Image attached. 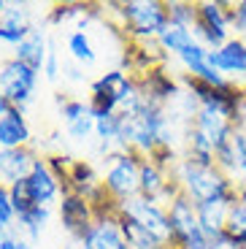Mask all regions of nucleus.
<instances>
[{
	"label": "nucleus",
	"mask_w": 246,
	"mask_h": 249,
	"mask_svg": "<svg viewBox=\"0 0 246 249\" xmlns=\"http://www.w3.org/2000/svg\"><path fill=\"white\" fill-rule=\"evenodd\" d=\"M138 87H141V95L149 106H157V108H168L173 100L178 98L181 92V81L173 79L165 68H152L146 71L143 76H136Z\"/></svg>",
	"instance_id": "0eeeda50"
},
{
	"label": "nucleus",
	"mask_w": 246,
	"mask_h": 249,
	"mask_svg": "<svg viewBox=\"0 0 246 249\" xmlns=\"http://www.w3.org/2000/svg\"><path fill=\"white\" fill-rule=\"evenodd\" d=\"M11 108H14V106H11V100H8L6 95H3V89H0V117H6Z\"/></svg>",
	"instance_id": "a19ab883"
},
{
	"label": "nucleus",
	"mask_w": 246,
	"mask_h": 249,
	"mask_svg": "<svg viewBox=\"0 0 246 249\" xmlns=\"http://www.w3.org/2000/svg\"><path fill=\"white\" fill-rule=\"evenodd\" d=\"M168 219H171V231H173V247H178L184 238H190L192 233L200 231V225H197V206L184 193L168 203Z\"/></svg>",
	"instance_id": "f8f14e48"
},
{
	"label": "nucleus",
	"mask_w": 246,
	"mask_h": 249,
	"mask_svg": "<svg viewBox=\"0 0 246 249\" xmlns=\"http://www.w3.org/2000/svg\"><path fill=\"white\" fill-rule=\"evenodd\" d=\"M192 127L203 133V136L214 143V149L225 146V143L230 141V136H233V130H235L233 119L222 117V114H216V111H209V108H197L195 119H192Z\"/></svg>",
	"instance_id": "f3484780"
},
{
	"label": "nucleus",
	"mask_w": 246,
	"mask_h": 249,
	"mask_svg": "<svg viewBox=\"0 0 246 249\" xmlns=\"http://www.w3.org/2000/svg\"><path fill=\"white\" fill-rule=\"evenodd\" d=\"M209 249H238V247H235V244L230 241L228 236H225L222 241H211V247H209Z\"/></svg>",
	"instance_id": "ea45409f"
},
{
	"label": "nucleus",
	"mask_w": 246,
	"mask_h": 249,
	"mask_svg": "<svg viewBox=\"0 0 246 249\" xmlns=\"http://www.w3.org/2000/svg\"><path fill=\"white\" fill-rule=\"evenodd\" d=\"M119 228H122L130 249H165V244L157 241L143 225H138L136 219L127 217V214H119Z\"/></svg>",
	"instance_id": "aec40b11"
},
{
	"label": "nucleus",
	"mask_w": 246,
	"mask_h": 249,
	"mask_svg": "<svg viewBox=\"0 0 246 249\" xmlns=\"http://www.w3.org/2000/svg\"><path fill=\"white\" fill-rule=\"evenodd\" d=\"M19 249H38V247L33 241H27L25 236H19Z\"/></svg>",
	"instance_id": "37998d69"
},
{
	"label": "nucleus",
	"mask_w": 246,
	"mask_h": 249,
	"mask_svg": "<svg viewBox=\"0 0 246 249\" xmlns=\"http://www.w3.org/2000/svg\"><path fill=\"white\" fill-rule=\"evenodd\" d=\"M0 25H6V27H14V30H30L33 27V14L30 8L25 6V3H8L6 14L0 17Z\"/></svg>",
	"instance_id": "a878e982"
},
{
	"label": "nucleus",
	"mask_w": 246,
	"mask_h": 249,
	"mask_svg": "<svg viewBox=\"0 0 246 249\" xmlns=\"http://www.w3.org/2000/svg\"><path fill=\"white\" fill-rule=\"evenodd\" d=\"M195 41H197V38H195V33H192L190 27L173 25V22H168L165 30L160 33V38H157L160 49L165 52V54H173V57H178L190 44H195Z\"/></svg>",
	"instance_id": "412c9836"
},
{
	"label": "nucleus",
	"mask_w": 246,
	"mask_h": 249,
	"mask_svg": "<svg viewBox=\"0 0 246 249\" xmlns=\"http://www.w3.org/2000/svg\"><path fill=\"white\" fill-rule=\"evenodd\" d=\"M230 11H233V3L203 0V3H197V22H195V27L209 30V33H216V36H225V38H233Z\"/></svg>",
	"instance_id": "4468645a"
},
{
	"label": "nucleus",
	"mask_w": 246,
	"mask_h": 249,
	"mask_svg": "<svg viewBox=\"0 0 246 249\" xmlns=\"http://www.w3.org/2000/svg\"><path fill=\"white\" fill-rule=\"evenodd\" d=\"M87 249H130L122 228H119V214H100L89 225V231L79 238Z\"/></svg>",
	"instance_id": "9d476101"
},
{
	"label": "nucleus",
	"mask_w": 246,
	"mask_h": 249,
	"mask_svg": "<svg viewBox=\"0 0 246 249\" xmlns=\"http://www.w3.org/2000/svg\"><path fill=\"white\" fill-rule=\"evenodd\" d=\"M6 236H8V231H3V228H0V247H3V241H6Z\"/></svg>",
	"instance_id": "49530a36"
},
{
	"label": "nucleus",
	"mask_w": 246,
	"mask_h": 249,
	"mask_svg": "<svg viewBox=\"0 0 246 249\" xmlns=\"http://www.w3.org/2000/svg\"><path fill=\"white\" fill-rule=\"evenodd\" d=\"M171 179L195 203H203V200H228V203H235L238 200V187L216 165H203V162L192 160L187 155L176 160V165L171 171Z\"/></svg>",
	"instance_id": "f257e3e1"
},
{
	"label": "nucleus",
	"mask_w": 246,
	"mask_h": 249,
	"mask_svg": "<svg viewBox=\"0 0 246 249\" xmlns=\"http://www.w3.org/2000/svg\"><path fill=\"white\" fill-rule=\"evenodd\" d=\"M0 62H3V60H0Z\"/></svg>",
	"instance_id": "09e8293b"
},
{
	"label": "nucleus",
	"mask_w": 246,
	"mask_h": 249,
	"mask_svg": "<svg viewBox=\"0 0 246 249\" xmlns=\"http://www.w3.org/2000/svg\"><path fill=\"white\" fill-rule=\"evenodd\" d=\"M62 249H87V247H84V241H79V238H68V244H65Z\"/></svg>",
	"instance_id": "79ce46f5"
},
{
	"label": "nucleus",
	"mask_w": 246,
	"mask_h": 249,
	"mask_svg": "<svg viewBox=\"0 0 246 249\" xmlns=\"http://www.w3.org/2000/svg\"><path fill=\"white\" fill-rule=\"evenodd\" d=\"M238 200H241V203H246V184L238 187Z\"/></svg>",
	"instance_id": "c03bdc74"
},
{
	"label": "nucleus",
	"mask_w": 246,
	"mask_h": 249,
	"mask_svg": "<svg viewBox=\"0 0 246 249\" xmlns=\"http://www.w3.org/2000/svg\"><path fill=\"white\" fill-rule=\"evenodd\" d=\"M241 231H246V203L235 200V203H230L228 228H225V233H228V236H233V233H241Z\"/></svg>",
	"instance_id": "7c9ffc66"
},
{
	"label": "nucleus",
	"mask_w": 246,
	"mask_h": 249,
	"mask_svg": "<svg viewBox=\"0 0 246 249\" xmlns=\"http://www.w3.org/2000/svg\"><path fill=\"white\" fill-rule=\"evenodd\" d=\"M214 162L235 187H244L246 184V136L244 133L233 130L230 141L216 149Z\"/></svg>",
	"instance_id": "1a4fd4ad"
},
{
	"label": "nucleus",
	"mask_w": 246,
	"mask_h": 249,
	"mask_svg": "<svg viewBox=\"0 0 246 249\" xmlns=\"http://www.w3.org/2000/svg\"><path fill=\"white\" fill-rule=\"evenodd\" d=\"M119 214L133 217L157 241H162L165 247H173V231H171V219H168V206L157 203L154 198H146V195H136V198L119 203Z\"/></svg>",
	"instance_id": "39448f33"
},
{
	"label": "nucleus",
	"mask_w": 246,
	"mask_h": 249,
	"mask_svg": "<svg viewBox=\"0 0 246 249\" xmlns=\"http://www.w3.org/2000/svg\"><path fill=\"white\" fill-rule=\"evenodd\" d=\"M57 106H60V114L65 119V127L73 122H79L81 117L89 114V100H79V98H65V95H57Z\"/></svg>",
	"instance_id": "bb28decb"
},
{
	"label": "nucleus",
	"mask_w": 246,
	"mask_h": 249,
	"mask_svg": "<svg viewBox=\"0 0 246 249\" xmlns=\"http://www.w3.org/2000/svg\"><path fill=\"white\" fill-rule=\"evenodd\" d=\"M165 249H178V247H165Z\"/></svg>",
	"instance_id": "de8ad7c7"
},
{
	"label": "nucleus",
	"mask_w": 246,
	"mask_h": 249,
	"mask_svg": "<svg viewBox=\"0 0 246 249\" xmlns=\"http://www.w3.org/2000/svg\"><path fill=\"white\" fill-rule=\"evenodd\" d=\"M60 222H62V231L68 233V238H81L89 225L95 222V209L89 200H84L81 195L76 193H65L60 198Z\"/></svg>",
	"instance_id": "6e6552de"
},
{
	"label": "nucleus",
	"mask_w": 246,
	"mask_h": 249,
	"mask_svg": "<svg viewBox=\"0 0 246 249\" xmlns=\"http://www.w3.org/2000/svg\"><path fill=\"white\" fill-rule=\"evenodd\" d=\"M49 219H52V209H49V206H33L30 212H25L22 217L17 219L19 233H22V236H25L27 241L35 244L38 238L43 236V231H46Z\"/></svg>",
	"instance_id": "4be33fe9"
},
{
	"label": "nucleus",
	"mask_w": 246,
	"mask_h": 249,
	"mask_svg": "<svg viewBox=\"0 0 246 249\" xmlns=\"http://www.w3.org/2000/svg\"><path fill=\"white\" fill-rule=\"evenodd\" d=\"M235 130H241V133L246 136V92H241L238 114H235Z\"/></svg>",
	"instance_id": "4c0bfd02"
},
{
	"label": "nucleus",
	"mask_w": 246,
	"mask_h": 249,
	"mask_svg": "<svg viewBox=\"0 0 246 249\" xmlns=\"http://www.w3.org/2000/svg\"><path fill=\"white\" fill-rule=\"evenodd\" d=\"M209 65L216 68L235 89L246 92V38L233 36L216 52H209Z\"/></svg>",
	"instance_id": "423d86ee"
},
{
	"label": "nucleus",
	"mask_w": 246,
	"mask_h": 249,
	"mask_svg": "<svg viewBox=\"0 0 246 249\" xmlns=\"http://www.w3.org/2000/svg\"><path fill=\"white\" fill-rule=\"evenodd\" d=\"M195 206H197V225H200V231L209 236V241H222L228 236L225 228H228L230 203L228 200H203V203H195Z\"/></svg>",
	"instance_id": "dca6fc26"
},
{
	"label": "nucleus",
	"mask_w": 246,
	"mask_h": 249,
	"mask_svg": "<svg viewBox=\"0 0 246 249\" xmlns=\"http://www.w3.org/2000/svg\"><path fill=\"white\" fill-rule=\"evenodd\" d=\"M62 76L68 81H76V84L84 81V71H81L79 65H73V62H65V65H62Z\"/></svg>",
	"instance_id": "e433bc0d"
},
{
	"label": "nucleus",
	"mask_w": 246,
	"mask_h": 249,
	"mask_svg": "<svg viewBox=\"0 0 246 249\" xmlns=\"http://www.w3.org/2000/svg\"><path fill=\"white\" fill-rule=\"evenodd\" d=\"M73 157H68V155H49L46 157V165L52 168V174L57 176V179L62 181V187H65V193H68V174H70V165H73Z\"/></svg>",
	"instance_id": "c756f323"
},
{
	"label": "nucleus",
	"mask_w": 246,
	"mask_h": 249,
	"mask_svg": "<svg viewBox=\"0 0 246 249\" xmlns=\"http://www.w3.org/2000/svg\"><path fill=\"white\" fill-rule=\"evenodd\" d=\"M38 79H41L38 71H33L30 65L14 60V57H6L0 62V89L11 100L14 108L25 111V106L33 103L35 89H38Z\"/></svg>",
	"instance_id": "20e7f679"
},
{
	"label": "nucleus",
	"mask_w": 246,
	"mask_h": 249,
	"mask_svg": "<svg viewBox=\"0 0 246 249\" xmlns=\"http://www.w3.org/2000/svg\"><path fill=\"white\" fill-rule=\"evenodd\" d=\"M95 136V119L92 114H87V117H81L79 122L68 124V138H73V141L84 143L87 138H92Z\"/></svg>",
	"instance_id": "2f4dec72"
},
{
	"label": "nucleus",
	"mask_w": 246,
	"mask_h": 249,
	"mask_svg": "<svg viewBox=\"0 0 246 249\" xmlns=\"http://www.w3.org/2000/svg\"><path fill=\"white\" fill-rule=\"evenodd\" d=\"M65 46H68L70 60L79 62V65H92V62L98 60V52H95V46H92V38H89V33H84V30H70L68 38H65Z\"/></svg>",
	"instance_id": "5701e85b"
},
{
	"label": "nucleus",
	"mask_w": 246,
	"mask_h": 249,
	"mask_svg": "<svg viewBox=\"0 0 246 249\" xmlns=\"http://www.w3.org/2000/svg\"><path fill=\"white\" fill-rule=\"evenodd\" d=\"M0 228L3 231H14L17 228V212L11 203V193L6 184H0Z\"/></svg>",
	"instance_id": "c85d7f7f"
},
{
	"label": "nucleus",
	"mask_w": 246,
	"mask_h": 249,
	"mask_svg": "<svg viewBox=\"0 0 246 249\" xmlns=\"http://www.w3.org/2000/svg\"><path fill=\"white\" fill-rule=\"evenodd\" d=\"M168 181H171V174H168V171H162L160 165L152 160V157H143V160H141V174H138V187H141V195L157 200V195L165 190Z\"/></svg>",
	"instance_id": "6ab92c4d"
},
{
	"label": "nucleus",
	"mask_w": 246,
	"mask_h": 249,
	"mask_svg": "<svg viewBox=\"0 0 246 249\" xmlns=\"http://www.w3.org/2000/svg\"><path fill=\"white\" fill-rule=\"evenodd\" d=\"M27 187H30V195L35 200V206H54L60 203V198L65 195V187L62 181L52 174V168L46 165V157H38L35 165H33L30 176H27Z\"/></svg>",
	"instance_id": "9b49d317"
},
{
	"label": "nucleus",
	"mask_w": 246,
	"mask_h": 249,
	"mask_svg": "<svg viewBox=\"0 0 246 249\" xmlns=\"http://www.w3.org/2000/svg\"><path fill=\"white\" fill-rule=\"evenodd\" d=\"M19 236H22V233L8 231V236H6V241H3V247H0V249H19Z\"/></svg>",
	"instance_id": "58836bf2"
},
{
	"label": "nucleus",
	"mask_w": 246,
	"mask_h": 249,
	"mask_svg": "<svg viewBox=\"0 0 246 249\" xmlns=\"http://www.w3.org/2000/svg\"><path fill=\"white\" fill-rule=\"evenodd\" d=\"M230 22H233V33H235V36H238V38H246V0L233 3Z\"/></svg>",
	"instance_id": "473e14b6"
},
{
	"label": "nucleus",
	"mask_w": 246,
	"mask_h": 249,
	"mask_svg": "<svg viewBox=\"0 0 246 249\" xmlns=\"http://www.w3.org/2000/svg\"><path fill=\"white\" fill-rule=\"evenodd\" d=\"M141 155H136L133 149L127 152H111L105 157V171H103V187L105 193L117 203L141 195V187H138V174H141Z\"/></svg>",
	"instance_id": "7ed1b4c3"
},
{
	"label": "nucleus",
	"mask_w": 246,
	"mask_h": 249,
	"mask_svg": "<svg viewBox=\"0 0 246 249\" xmlns=\"http://www.w3.org/2000/svg\"><path fill=\"white\" fill-rule=\"evenodd\" d=\"M33 146V130L25 119L22 108H11L6 117H0V149H22Z\"/></svg>",
	"instance_id": "2eb2a0df"
},
{
	"label": "nucleus",
	"mask_w": 246,
	"mask_h": 249,
	"mask_svg": "<svg viewBox=\"0 0 246 249\" xmlns=\"http://www.w3.org/2000/svg\"><path fill=\"white\" fill-rule=\"evenodd\" d=\"M43 76L49 81H57V76L62 73L60 71V54H57V46H54V41H49V54H46V62H43V71H41Z\"/></svg>",
	"instance_id": "72a5a7b5"
},
{
	"label": "nucleus",
	"mask_w": 246,
	"mask_h": 249,
	"mask_svg": "<svg viewBox=\"0 0 246 249\" xmlns=\"http://www.w3.org/2000/svg\"><path fill=\"white\" fill-rule=\"evenodd\" d=\"M30 30H33V27H30ZM30 30H14V27L0 25V44H6V46H11V49H17V46L22 44L27 36H30Z\"/></svg>",
	"instance_id": "f704fd0d"
},
{
	"label": "nucleus",
	"mask_w": 246,
	"mask_h": 249,
	"mask_svg": "<svg viewBox=\"0 0 246 249\" xmlns=\"http://www.w3.org/2000/svg\"><path fill=\"white\" fill-rule=\"evenodd\" d=\"M6 8H8V0H0V17L6 14Z\"/></svg>",
	"instance_id": "a18cd8bd"
},
{
	"label": "nucleus",
	"mask_w": 246,
	"mask_h": 249,
	"mask_svg": "<svg viewBox=\"0 0 246 249\" xmlns=\"http://www.w3.org/2000/svg\"><path fill=\"white\" fill-rule=\"evenodd\" d=\"M87 11H89L87 3H60V6L49 8V25L62 27L65 22H76L79 25L81 19L87 17Z\"/></svg>",
	"instance_id": "b1692460"
},
{
	"label": "nucleus",
	"mask_w": 246,
	"mask_h": 249,
	"mask_svg": "<svg viewBox=\"0 0 246 249\" xmlns=\"http://www.w3.org/2000/svg\"><path fill=\"white\" fill-rule=\"evenodd\" d=\"M168 6V22L173 25H181V27H195L197 22V3H187V0H171L165 3Z\"/></svg>",
	"instance_id": "393cba45"
},
{
	"label": "nucleus",
	"mask_w": 246,
	"mask_h": 249,
	"mask_svg": "<svg viewBox=\"0 0 246 249\" xmlns=\"http://www.w3.org/2000/svg\"><path fill=\"white\" fill-rule=\"evenodd\" d=\"M8 193H11V203H14V212H17V219L35 206V200H33V195H30V187H27V179L11 184L8 187Z\"/></svg>",
	"instance_id": "cd10ccee"
},
{
	"label": "nucleus",
	"mask_w": 246,
	"mask_h": 249,
	"mask_svg": "<svg viewBox=\"0 0 246 249\" xmlns=\"http://www.w3.org/2000/svg\"><path fill=\"white\" fill-rule=\"evenodd\" d=\"M46 54H49V38H46V33H43V30H38V27H33L30 36H27L25 41L17 46V49H11V57H14V60L30 65V68L38 71V73L43 71Z\"/></svg>",
	"instance_id": "a211bd4d"
},
{
	"label": "nucleus",
	"mask_w": 246,
	"mask_h": 249,
	"mask_svg": "<svg viewBox=\"0 0 246 249\" xmlns=\"http://www.w3.org/2000/svg\"><path fill=\"white\" fill-rule=\"evenodd\" d=\"M38 155L33 146H22V149H0V184H17V181L27 179L35 165Z\"/></svg>",
	"instance_id": "ddd939ff"
},
{
	"label": "nucleus",
	"mask_w": 246,
	"mask_h": 249,
	"mask_svg": "<svg viewBox=\"0 0 246 249\" xmlns=\"http://www.w3.org/2000/svg\"><path fill=\"white\" fill-rule=\"evenodd\" d=\"M209 247H211V241H209V236H206L203 231L192 233L190 238H184V241L178 244V249H209Z\"/></svg>",
	"instance_id": "c9c22d12"
},
{
	"label": "nucleus",
	"mask_w": 246,
	"mask_h": 249,
	"mask_svg": "<svg viewBox=\"0 0 246 249\" xmlns=\"http://www.w3.org/2000/svg\"><path fill=\"white\" fill-rule=\"evenodd\" d=\"M105 8L117 14L133 41H157L168 25V6L160 0H127L108 3Z\"/></svg>",
	"instance_id": "f03ea898"
}]
</instances>
